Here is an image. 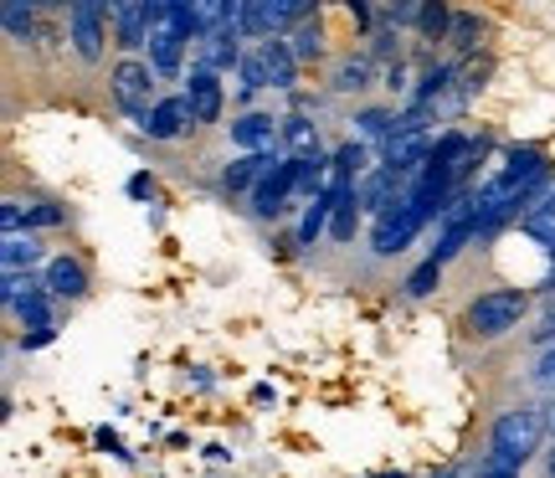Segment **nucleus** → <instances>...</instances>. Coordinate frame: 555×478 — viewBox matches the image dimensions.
Here are the masks:
<instances>
[{
    "label": "nucleus",
    "mask_w": 555,
    "mask_h": 478,
    "mask_svg": "<svg viewBox=\"0 0 555 478\" xmlns=\"http://www.w3.org/2000/svg\"><path fill=\"white\" fill-rule=\"evenodd\" d=\"M237 37L242 26H227V31H217V37L196 41V73H232V67H242V52H237Z\"/></svg>",
    "instance_id": "12"
},
{
    "label": "nucleus",
    "mask_w": 555,
    "mask_h": 478,
    "mask_svg": "<svg viewBox=\"0 0 555 478\" xmlns=\"http://www.w3.org/2000/svg\"><path fill=\"white\" fill-rule=\"evenodd\" d=\"M31 21H37V11H31V5H21V0H16V5H5V31H11L16 41L31 37Z\"/></svg>",
    "instance_id": "31"
},
{
    "label": "nucleus",
    "mask_w": 555,
    "mask_h": 478,
    "mask_svg": "<svg viewBox=\"0 0 555 478\" xmlns=\"http://www.w3.org/2000/svg\"><path fill=\"white\" fill-rule=\"evenodd\" d=\"M103 11L99 0H78L73 11H67V26H73V47H78L82 62H99L103 57Z\"/></svg>",
    "instance_id": "9"
},
{
    "label": "nucleus",
    "mask_w": 555,
    "mask_h": 478,
    "mask_svg": "<svg viewBox=\"0 0 555 478\" xmlns=\"http://www.w3.org/2000/svg\"><path fill=\"white\" fill-rule=\"evenodd\" d=\"M47 339H52V330H37V335H21V345H26V350H37V345H47Z\"/></svg>",
    "instance_id": "39"
},
{
    "label": "nucleus",
    "mask_w": 555,
    "mask_h": 478,
    "mask_svg": "<svg viewBox=\"0 0 555 478\" xmlns=\"http://www.w3.org/2000/svg\"><path fill=\"white\" fill-rule=\"evenodd\" d=\"M185 103H191L196 124H217L221 119V103H227L217 73H191V78H185Z\"/></svg>",
    "instance_id": "14"
},
{
    "label": "nucleus",
    "mask_w": 555,
    "mask_h": 478,
    "mask_svg": "<svg viewBox=\"0 0 555 478\" xmlns=\"http://www.w3.org/2000/svg\"><path fill=\"white\" fill-rule=\"evenodd\" d=\"M129 196H134V201H155V176H144V170H139V176L129 180Z\"/></svg>",
    "instance_id": "36"
},
{
    "label": "nucleus",
    "mask_w": 555,
    "mask_h": 478,
    "mask_svg": "<svg viewBox=\"0 0 555 478\" xmlns=\"http://www.w3.org/2000/svg\"><path fill=\"white\" fill-rule=\"evenodd\" d=\"M0 262H5V273H21V268L31 273L41 262V242L31 237V232H26V237L16 232V237H5V247H0Z\"/></svg>",
    "instance_id": "21"
},
{
    "label": "nucleus",
    "mask_w": 555,
    "mask_h": 478,
    "mask_svg": "<svg viewBox=\"0 0 555 478\" xmlns=\"http://www.w3.org/2000/svg\"><path fill=\"white\" fill-rule=\"evenodd\" d=\"M232 144L242 155H273L278 159V144H283V119L273 114H242L232 124Z\"/></svg>",
    "instance_id": "8"
},
{
    "label": "nucleus",
    "mask_w": 555,
    "mask_h": 478,
    "mask_svg": "<svg viewBox=\"0 0 555 478\" xmlns=\"http://www.w3.org/2000/svg\"><path fill=\"white\" fill-rule=\"evenodd\" d=\"M525 201H535V191H525V185H515V180H489L483 191L474 196V221H478V232L489 237V232H499L509 217H519V206Z\"/></svg>",
    "instance_id": "5"
},
{
    "label": "nucleus",
    "mask_w": 555,
    "mask_h": 478,
    "mask_svg": "<svg viewBox=\"0 0 555 478\" xmlns=\"http://www.w3.org/2000/svg\"><path fill=\"white\" fill-rule=\"evenodd\" d=\"M525 309H530V299H525L519 288H494V294H478V299L468 303V335H478V339L509 335V330H519Z\"/></svg>",
    "instance_id": "3"
},
{
    "label": "nucleus",
    "mask_w": 555,
    "mask_h": 478,
    "mask_svg": "<svg viewBox=\"0 0 555 478\" xmlns=\"http://www.w3.org/2000/svg\"><path fill=\"white\" fill-rule=\"evenodd\" d=\"M283 144L294 150V159H314L319 155V129L309 119H283Z\"/></svg>",
    "instance_id": "22"
},
{
    "label": "nucleus",
    "mask_w": 555,
    "mask_h": 478,
    "mask_svg": "<svg viewBox=\"0 0 555 478\" xmlns=\"http://www.w3.org/2000/svg\"><path fill=\"white\" fill-rule=\"evenodd\" d=\"M535 376H540V380H551V386H555V350H551L545 360H540V371H535Z\"/></svg>",
    "instance_id": "38"
},
{
    "label": "nucleus",
    "mask_w": 555,
    "mask_h": 478,
    "mask_svg": "<svg viewBox=\"0 0 555 478\" xmlns=\"http://www.w3.org/2000/svg\"><path fill=\"white\" fill-rule=\"evenodd\" d=\"M99 448H108V453H114V458H129V453H124V442L114 438V432H108V427H99Z\"/></svg>",
    "instance_id": "37"
},
{
    "label": "nucleus",
    "mask_w": 555,
    "mask_h": 478,
    "mask_svg": "<svg viewBox=\"0 0 555 478\" xmlns=\"http://www.w3.org/2000/svg\"><path fill=\"white\" fill-rule=\"evenodd\" d=\"M335 159L345 165V170H350V176H360V170H365V144H345Z\"/></svg>",
    "instance_id": "35"
},
{
    "label": "nucleus",
    "mask_w": 555,
    "mask_h": 478,
    "mask_svg": "<svg viewBox=\"0 0 555 478\" xmlns=\"http://www.w3.org/2000/svg\"><path fill=\"white\" fill-rule=\"evenodd\" d=\"M551 427H545V412L540 406H509V412H499L494 422V453L504 458H515L519 468L540 453V438H545Z\"/></svg>",
    "instance_id": "2"
},
{
    "label": "nucleus",
    "mask_w": 555,
    "mask_h": 478,
    "mask_svg": "<svg viewBox=\"0 0 555 478\" xmlns=\"http://www.w3.org/2000/svg\"><path fill=\"white\" fill-rule=\"evenodd\" d=\"M41 288H47L52 299H82V294H88V268H82L78 258H52Z\"/></svg>",
    "instance_id": "16"
},
{
    "label": "nucleus",
    "mask_w": 555,
    "mask_h": 478,
    "mask_svg": "<svg viewBox=\"0 0 555 478\" xmlns=\"http://www.w3.org/2000/svg\"><path fill=\"white\" fill-rule=\"evenodd\" d=\"M478 31H483V26H478V16H453V31H448V41H453L457 52H474V47H478Z\"/></svg>",
    "instance_id": "30"
},
{
    "label": "nucleus",
    "mask_w": 555,
    "mask_h": 478,
    "mask_svg": "<svg viewBox=\"0 0 555 478\" xmlns=\"http://www.w3.org/2000/svg\"><path fill=\"white\" fill-rule=\"evenodd\" d=\"M545 478H555V448L545 453Z\"/></svg>",
    "instance_id": "40"
},
{
    "label": "nucleus",
    "mask_w": 555,
    "mask_h": 478,
    "mask_svg": "<svg viewBox=\"0 0 555 478\" xmlns=\"http://www.w3.org/2000/svg\"><path fill=\"white\" fill-rule=\"evenodd\" d=\"M273 170H278L273 155H242V159H232V165H227V176H221V180H227V191H258Z\"/></svg>",
    "instance_id": "18"
},
{
    "label": "nucleus",
    "mask_w": 555,
    "mask_h": 478,
    "mask_svg": "<svg viewBox=\"0 0 555 478\" xmlns=\"http://www.w3.org/2000/svg\"><path fill=\"white\" fill-rule=\"evenodd\" d=\"M406 191H412V185H406V176H401V170H386V165H380V170H371V176L360 180V206H365V211H371V217H386V211H391V206H397L401 196H406Z\"/></svg>",
    "instance_id": "11"
},
{
    "label": "nucleus",
    "mask_w": 555,
    "mask_h": 478,
    "mask_svg": "<svg viewBox=\"0 0 555 478\" xmlns=\"http://www.w3.org/2000/svg\"><path fill=\"white\" fill-rule=\"evenodd\" d=\"M356 124H360V134H365V140H391V129H397V114H386V108H365Z\"/></svg>",
    "instance_id": "27"
},
{
    "label": "nucleus",
    "mask_w": 555,
    "mask_h": 478,
    "mask_svg": "<svg viewBox=\"0 0 555 478\" xmlns=\"http://www.w3.org/2000/svg\"><path fill=\"white\" fill-rule=\"evenodd\" d=\"M356 217H360V185L339 196V206H335V227H330V232H335L339 242H350V237H356Z\"/></svg>",
    "instance_id": "26"
},
{
    "label": "nucleus",
    "mask_w": 555,
    "mask_h": 478,
    "mask_svg": "<svg viewBox=\"0 0 555 478\" xmlns=\"http://www.w3.org/2000/svg\"><path fill=\"white\" fill-rule=\"evenodd\" d=\"M191 41H196L191 37V11L185 5H155V21H150V67H155V78H176Z\"/></svg>",
    "instance_id": "1"
},
{
    "label": "nucleus",
    "mask_w": 555,
    "mask_h": 478,
    "mask_svg": "<svg viewBox=\"0 0 555 478\" xmlns=\"http://www.w3.org/2000/svg\"><path fill=\"white\" fill-rule=\"evenodd\" d=\"M376 478H406V474H376Z\"/></svg>",
    "instance_id": "43"
},
{
    "label": "nucleus",
    "mask_w": 555,
    "mask_h": 478,
    "mask_svg": "<svg viewBox=\"0 0 555 478\" xmlns=\"http://www.w3.org/2000/svg\"><path fill=\"white\" fill-rule=\"evenodd\" d=\"M288 52H294V57H319V52H324V31H319L314 16L298 21V26H294V37H288Z\"/></svg>",
    "instance_id": "24"
},
{
    "label": "nucleus",
    "mask_w": 555,
    "mask_h": 478,
    "mask_svg": "<svg viewBox=\"0 0 555 478\" xmlns=\"http://www.w3.org/2000/svg\"><path fill=\"white\" fill-rule=\"evenodd\" d=\"M478 478H519V463L504 458V453H489V458L478 463Z\"/></svg>",
    "instance_id": "34"
},
{
    "label": "nucleus",
    "mask_w": 555,
    "mask_h": 478,
    "mask_svg": "<svg viewBox=\"0 0 555 478\" xmlns=\"http://www.w3.org/2000/svg\"><path fill=\"white\" fill-rule=\"evenodd\" d=\"M31 227H62V206H52V201L26 206V232H31Z\"/></svg>",
    "instance_id": "33"
},
{
    "label": "nucleus",
    "mask_w": 555,
    "mask_h": 478,
    "mask_svg": "<svg viewBox=\"0 0 555 478\" xmlns=\"http://www.w3.org/2000/svg\"><path fill=\"white\" fill-rule=\"evenodd\" d=\"M26 294H37V283H31V273H5V288H0V299H5L11 309H16V303L26 299Z\"/></svg>",
    "instance_id": "32"
},
{
    "label": "nucleus",
    "mask_w": 555,
    "mask_h": 478,
    "mask_svg": "<svg viewBox=\"0 0 555 478\" xmlns=\"http://www.w3.org/2000/svg\"><path fill=\"white\" fill-rule=\"evenodd\" d=\"M427 221H433V217H427V206H416L412 191H406V196H401L397 206H391V211L376 221V232H371V247H376V258H397L401 247H412L416 232H422Z\"/></svg>",
    "instance_id": "4"
},
{
    "label": "nucleus",
    "mask_w": 555,
    "mask_h": 478,
    "mask_svg": "<svg viewBox=\"0 0 555 478\" xmlns=\"http://www.w3.org/2000/svg\"><path fill=\"white\" fill-rule=\"evenodd\" d=\"M298 21H309L304 0H253V5H242V37L273 41V31L298 26Z\"/></svg>",
    "instance_id": "6"
},
{
    "label": "nucleus",
    "mask_w": 555,
    "mask_h": 478,
    "mask_svg": "<svg viewBox=\"0 0 555 478\" xmlns=\"http://www.w3.org/2000/svg\"><path fill=\"white\" fill-rule=\"evenodd\" d=\"M288 191H298V159H278V170L253 191V211H258V217H278Z\"/></svg>",
    "instance_id": "13"
},
{
    "label": "nucleus",
    "mask_w": 555,
    "mask_h": 478,
    "mask_svg": "<svg viewBox=\"0 0 555 478\" xmlns=\"http://www.w3.org/2000/svg\"><path fill=\"white\" fill-rule=\"evenodd\" d=\"M335 88H339V93H360V88H371V62H365V57H345L335 67Z\"/></svg>",
    "instance_id": "25"
},
{
    "label": "nucleus",
    "mask_w": 555,
    "mask_h": 478,
    "mask_svg": "<svg viewBox=\"0 0 555 478\" xmlns=\"http://www.w3.org/2000/svg\"><path fill=\"white\" fill-rule=\"evenodd\" d=\"M422 37L427 41H442L448 31H453V16H448V5H422Z\"/></svg>",
    "instance_id": "28"
},
{
    "label": "nucleus",
    "mask_w": 555,
    "mask_h": 478,
    "mask_svg": "<svg viewBox=\"0 0 555 478\" xmlns=\"http://www.w3.org/2000/svg\"><path fill=\"white\" fill-rule=\"evenodd\" d=\"M191 124H196V114H191L185 93H176V99H159L155 108L139 119V134H150V140H180Z\"/></svg>",
    "instance_id": "10"
},
{
    "label": "nucleus",
    "mask_w": 555,
    "mask_h": 478,
    "mask_svg": "<svg viewBox=\"0 0 555 478\" xmlns=\"http://www.w3.org/2000/svg\"><path fill=\"white\" fill-rule=\"evenodd\" d=\"M499 176L515 180V185H525V191H540V185H545V176H551V165H545V155H540V150H515V155H509V165H504Z\"/></svg>",
    "instance_id": "19"
},
{
    "label": "nucleus",
    "mask_w": 555,
    "mask_h": 478,
    "mask_svg": "<svg viewBox=\"0 0 555 478\" xmlns=\"http://www.w3.org/2000/svg\"><path fill=\"white\" fill-rule=\"evenodd\" d=\"M258 62H262V82L268 88H294V78H298V57L288 52V41H262L258 47Z\"/></svg>",
    "instance_id": "17"
},
{
    "label": "nucleus",
    "mask_w": 555,
    "mask_h": 478,
    "mask_svg": "<svg viewBox=\"0 0 555 478\" xmlns=\"http://www.w3.org/2000/svg\"><path fill=\"white\" fill-rule=\"evenodd\" d=\"M52 294H47V288H37V294H26V299L16 303V319L21 324H26V330H31V335H37V330H52Z\"/></svg>",
    "instance_id": "23"
},
{
    "label": "nucleus",
    "mask_w": 555,
    "mask_h": 478,
    "mask_svg": "<svg viewBox=\"0 0 555 478\" xmlns=\"http://www.w3.org/2000/svg\"><path fill=\"white\" fill-rule=\"evenodd\" d=\"M114 99H119V108H129L134 119H144L150 108H155V67H144V62H119L114 67Z\"/></svg>",
    "instance_id": "7"
},
{
    "label": "nucleus",
    "mask_w": 555,
    "mask_h": 478,
    "mask_svg": "<svg viewBox=\"0 0 555 478\" xmlns=\"http://www.w3.org/2000/svg\"><path fill=\"white\" fill-rule=\"evenodd\" d=\"M335 206H339V196H314L309 201V211H304V221H298V247H314L319 232L335 227Z\"/></svg>",
    "instance_id": "20"
},
{
    "label": "nucleus",
    "mask_w": 555,
    "mask_h": 478,
    "mask_svg": "<svg viewBox=\"0 0 555 478\" xmlns=\"http://www.w3.org/2000/svg\"><path fill=\"white\" fill-rule=\"evenodd\" d=\"M108 16L119 21V47L124 52L150 47V21H155V5H150V0H139V5H108Z\"/></svg>",
    "instance_id": "15"
},
{
    "label": "nucleus",
    "mask_w": 555,
    "mask_h": 478,
    "mask_svg": "<svg viewBox=\"0 0 555 478\" xmlns=\"http://www.w3.org/2000/svg\"><path fill=\"white\" fill-rule=\"evenodd\" d=\"M433 478H468V474H457V468H448V474H433Z\"/></svg>",
    "instance_id": "42"
},
{
    "label": "nucleus",
    "mask_w": 555,
    "mask_h": 478,
    "mask_svg": "<svg viewBox=\"0 0 555 478\" xmlns=\"http://www.w3.org/2000/svg\"><path fill=\"white\" fill-rule=\"evenodd\" d=\"M437 283H442V262H422V268H416L412 279H406V294H412V299H427V294H433Z\"/></svg>",
    "instance_id": "29"
},
{
    "label": "nucleus",
    "mask_w": 555,
    "mask_h": 478,
    "mask_svg": "<svg viewBox=\"0 0 555 478\" xmlns=\"http://www.w3.org/2000/svg\"><path fill=\"white\" fill-rule=\"evenodd\" d=\"M545 427H551V432H555V401H551V406H545Z\"/></svg>",
    "instance_id": "41"
}]
</instances>
